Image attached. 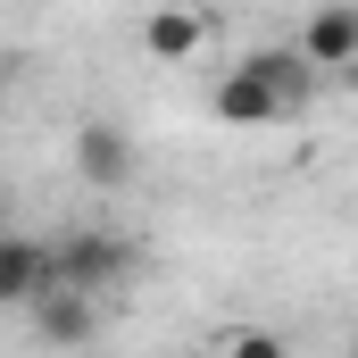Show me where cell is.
Returning <instances> with one entry per match:
<instances>
[{
  "label": "cell",
  "instance_id": "1",
  "mask_svg": "<svg viewBox=\"0 0 358 358\" xmlns=\"http://www.w3.org/2000/svg\"><path fill=\"white\" fill-rule=\"evenodd\" d=\"M125 275H134V242L108 234V225H84V234H59V242H50V283L76 292V300L117 292Z\"/></svg>",
  "mask_w": 358,
  "mask_h": 358
},
{
  "label": "cell",
  "instance_id": "2",
  "mask_svg": "<svg viewBox=\"0 0 358 358\" xmlns=\"http://www.w3.org/2000/svg\"><path fill=\"white\" fill-rule=\"evenodd\" d=\"M292 59H300L308 76H350V67H358V8H350V0L308 8L300 34H292Z\"/></svg>",
  "mask_w": 358,
  "mask_h": 358
},
{
  "label": "cell",
  "instance_id": "3",
  "mask_svg": "<svg viewBox=\"0 0 358 358\" xmlns=\"http://www.w3.org/2000/svg\"><path fill=\"white\" fill-rule=\"evenodd\" d=\"M76 176H84L92 192H125V183H134V134L108 125V117H84V125H76Z\"/></svg>",
  "mask_w": 358,
  "mask_h": 358
},
{
  "label": "cell",
  "instance_id": "4",
  "mask_svg": "<svg viewBox=\"0 0 358 358\" xmlns=\"http://www.w3.org/2000/svg\"><path fill=\"white\" fill-rule=\"evenodd\" d=\"M50 292V242L42 234H0V308H34Z\"/></svg>",
  "mask_w": 358,
  "mask_h": 358
},
{
  "label": "cell",
  "instance_id": "5",
  "mask_svg": "<svg viewBox=\"0 0 358 358\" xmlns=\"http://www.w3.org/2000/svg\"><path fill=\"white\" fill-rule=\"evenodd\" d=\"M25 317H34L42 350H84L92 334H100V300H76V292H59V283H50V292H42Z\"/></svg>",
  "mask_w": 358,
  "mask_h": 358
},
{
  "label": "cell",
  "instance_id": "6",
  "mask_svg": "<svg viewBox=\"0 0 358 358\" xmlns=\"http://www.w3.org/2000/svg\"><path fill=\"white\" fill-rule=\"evenodd\" d=\"M208 108H217L225 125H283V117H292V108H283V100H275L250 67H225V76H217V92H208Z\"/></svg>",
  "mask_w": 358,
  "mask_h": 358
},
{
  "label": "cell",
  "instance_id": "7",
  "mask_svg": "<svg viewBox=\"0 0 358 358\" xmlns=\"http://www.w3.org/2000/svg\"><path fill=\"white\" fill-rule=\"evenodd\" d=\"M208 34H217V17H200V8H159V17L142 25V50L167 59V67H183V59L208 50Z\"/></svg>",
  "mask_w": 358,
  "mask_h": 358
},
{
  "label": "cell",
  "instance_id": "8",
  "mask_svg": "<svg viewBox=\"0 0 358 358\" xmlns=\"http://www.w3.org/2000/svg\"><path fill=\"white\" fill-rule=\"evenodd\" d=\"M242 67H250V76H259V84H267L275 100H283V108H292V117H300V108H308V100H317V76H308V67H300V59H292V50H283V42H267V50H250V59H242Z\"/></svg>",
  "mask_w": 358,
  "mask_h": 358
},
{
  "label": "cell",
  "instance_id": "9",
  "mask_svg": "<svg viewBox=\"0 0 358 358\" xmlns=\"http://www.w3.org/2000/svg\"><path fill=\"white\" fill-rule=\"evenodd\" d=\"M217 358H292V342H283L275 325H234V334L217 342Z\"/></svg>",
  "mask_w": 358,
  "mask_h": 358
},
{
  "label": "cell",
  "instance_id": "10",
  "mask_svg": "<svg viewBox=\"0 0 358 358\" xmlns=\"http://www.w3.org/2000/svg\"><path fill=\"white\" fill-rule=\"evenodd\" d=\"M0 84H8V67H0Z\"/></svg>",
  "mask_w": 358,
  "mask_h": 358
}]
</instances>
